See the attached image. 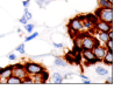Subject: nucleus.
<instances>
[{
  "instance_id": "obj_1",
  "label": "nucleus",
  "mask_w": 121,
  "mask_h": 103,
  "mask_svg": "<svg viewBox=\"0 0 121 103\" xmlns=\"http://www.w3.org/2000/svg\"><path fill=\"white\" fill-rule=\"evenodd\" d=\"M80 35V42H79V47L80 49H93L95 46H99L100 42L94 38L90 35L89 33H79Z\"/></svg>"
},
{
  "instance_id": "obj_2",
  "label": "nucleus",
  "mask_w": 121,
  "mask_h": 103,
  "mask_svg": "<svg viewBox=\"0 0 121 103\" xmlns=\"http://www.w3.org/2000/svg\"><path fill=\"white\" fill-rule=\"evenodd\" d=\"M94 15L97 16L98 20L105 21V22H108V24H113V8L98 7L97 11L94 12Z\"/></svg>"
},
{
  "instance_id": "obj_3",
  "label": "nucleus",
  "mask_w": 121,
  "mask_h": 103,
  "mask_svg": "<svg viewBox=\"0 0 121 103\" xmlns=\"http://www.w3.org/2000/svg\"><path fill=\"white\" fill-rule=\"evenodd\" d=\"M23 67L26 69V72L28 75H34V74H40L44 70L45 68L37 62H33V61H26L23 63Z\"/></svg>"
},
{
  "instance_id": "obj_4",
  "label": "nucleus",
  "mask_w": 121,
  "mask_h": 103,
  "mask_svg": "<svg viewBox=\"0 0 121 103\" xmlns=\"http://www.w3.org/2000/svg\"><path fill=\"white\" fill-rule=\"evenodd\" d=\"M69 28L71 29V32H73L77 35H78L80 32H83V21L79 19V16H76V18L70 20V22H69Z\"/></svg>"
},
{
  "instance_id": "obj_5",
  "label": "nucleus",
  "mask_w": 121,
  "mask_h": 103,
  "mask_svg": "<svg viewBox=\"0 0 121 103\" xmlns=\"http://www.w3.org/2000/svg\"><path fill=\"white\" fill-rule=\"evenodd\" d=\"M82 56L86 61V63H89V64H94V63L99 62L97 60V58L94 56L92 49H82Z\"/></svg>"
},
{
  "instance_id": "obj_6",
  "label": "nucleus",
  "mask_w": 121,
  "mask_h": 103,
  "mask_svg": "<svg viewBox=\"0 0 121 103\" xmlns=\"http://www.w3.org/2000/svg\"><path fill=\"white\" fill-rule=\"evenodd\" d=\"M112 28H113V24H108V22L101 21V20H98L94 24V29L99 30V32H108Z\"/></svg>"
},
{
  "instance_id": "obj_7",
  "label": "nucleus",
  "mask_w": 121,
  "mask_h": 103,
  "mask_svg": "<svg viewBox=\"0 0 121 103\" xmlns=\"http://www.w3.org/2000/svg\"><path fill=\"white\" fill-rule=\"evenodd\" d=\"M106 50H107V49L105 48V46H101V44L95 46V47L92 49V52H93L94 56L97 58L98 61H101V60H103V58L105 56V54H106Z\"/></svg>"
},
{
  "instance_id": "obj_8",
  "label": "nucleus",
  "mask_w": 121,
  "mask_h": 103,
  "mask_svg": "<svg viewBox=\"0 0 121 103\" xmlns=\"http://www.w3.org/2000/svg\"><path fill=\"white\" fill-rule=\"evenodd\" d=\"M12 75H14V76L21 78V80H23L28 74L26 72L25 67H13V73H12Z\"/></svg>"
},
{
  "instance_id": "obj_9",
  "label": "nucleus",
  "mask_w": 121,
  "mask_h": 103,
  "mask_svg": "<svg viewBox=\"0 0 121 103\" xmlns=\"http://www.w3.org/2000/svg\"><path fill=\"white\" fill-rule=\"evenodd\" d=\"M103 63L105 66H112L113 64V50H106V54L105 56L103 58Z\"/></svg>"
},
{
  "instance_id": "obj_10",
  "label": "nucleus",
  "mask_w": 121,
  "mask_h": 103,
  "mask_svg": "<svg viewBox=\"0 0 121 103\" xmlns=\"http://www.w3.org/2000/svg\"><path fill=\"white\" fill-rule=\"evenodd\" d=\"M12 73H13V66H7L5 68H0V77L8 78L9 76H12Z\"/></svg>"
},
{
  "instance_id": "obj_11",
  "label": "nucleus",
  "mask_w": 121,
  "mask_h": 103,
  "mask_svg": "<svg viewBox=\"0 0 121 103\" xmlns=\"http://www.w3.org/2000/svg\"><path fill=\"white\" fill-rule=\"evenodd\" d=\"M99 42H103V44H105L106 41L109 39L108 38V34H107V32H99L98 30V33H97V38H95Z\"/></svg>"
},
{
  "instance_id": "obj_12",
  "label": "nucleus",
  "mask_w": 121,
  "mask_h": 103,
  "mask_svg": "<svg viewBox=\"0 0 121 103\" xmlns=\"http://www.w3.org/2000/svg\"><path fill=\"white\" fill-rule=\"evenodd\" d=\"M7 84H22V80L14 76V75H12L7 78Z\"/></svg>"
},
{
  "instance_id": "obj_13",
  "label": "nucleus",
  "mask_w": 121,
  "mask_h": 103,
  "mask_svg": "<svg viewBox=\"0 0 121 103\" xmlns=\"http://www.w3.org/2000/svg\"><path fill=\"white\" fill-rule=\"evenodd\" d=\"M51 78H52V82H54V83H56V84H60V83L63 82V76H62L60 73H57V72L52 73Z\"/></svg>"
},
{
  "instance_id": "obj_14",
  "label": "nucleus",
  "mask_w": 121,
  "mask_h": 103,
  "mask_svg": "<svg viewBox=\"0 0 121 103\" xmlns=\"http://www.w3.org/2000/svg\"><path fill=\"white\" fill-rule=\"evenodd\" d=\"M98 7L101 8H113V4L108 0H98Z\"/></svg>"
},
{
  "instance_id": "obj_15",
  "label": "nucleus",
  "mask_w": 121,
  "mask_h": 103,
  "mask_svg": "<svg viewBox=\"0 0 121 103\" xmlns=\"http://www.w3.org/2000/svg\"><path fill=\"white\" fill-rule=\"evenodd\" d=\"M93 28H94V25L91 22L89 19H86V16H85V19L83 20V29L90 30V29H93Z\"/></svg>"
},
{
  "instance_id": "obj_16",
  "label": "nucleus",
  "mask_w": 121,
  "mask_h": 103,
  "mask_svg": "<svg viewBox=\"0 0 121 103\" xmlns=\"http://www.w3.org/2000/svg\"><path fill=\"white\" fill-rule=\"evenodd\" d=\"M31 78H33V83H36V84L44 83V82H43V80H42L41 74H34V75H31Z\"/></svg>"
},
{
  "instance_id": "obj_17",
  "label": "nucleus",
  "mask_w": 121,
  "mask_h": 103,
  "mask_svg": "<svg viewBox=\"0 0 121 103\" xmlns=\"http://www.w3.org/2000/svg\"><path fill=\"white\" fill-rule=\"evenodd\" d=\"M95 72H97V74H98L99 76H105V75L108 74V70L106 69L105 67H100V66L95 67Z\"/></svg>"
},
{
  "instance_id": "obj_18",
  "label": "nucleus",
  "mask_w": 121,
  "mask_h": 103,
  "mask_svg": "<svg viewBox=\"0 0 121 103\" xmlns=\"http://www.w3.org/2000/svg\"><path fill=\"white\" fill-rule=\"evenodd\" d=\"M54 63H55V66H57V67H65V66H66V62L62 59V58H58V56L55 59Z\"/></svg>"
},
{
  "instance_id": "obj_19",
  "label": "nucleus",
  "mask_w": 121,
  "mask_h": 103,
  "mask_svg": "<svg viewBox=\"0 0 121 103\" xmlns=\"http://www.w3.org/2000/svg\"><path fill=\"white\" fill-rule=\"evenodd\" d=\"M15 52L20 53L21 55H25V54H26V50H25V44H19V46H17V47L15 48Z\"/></svg>"
},
{
  "instance_id": "obj_20",
  "label": "nucleus",
  "mask_w": 121,
  "mask_h": 103,
  "mask_svg": "<svg viewBox=\"0 0 121 103\" xmlns=\"http://www.w3.org/2000/svg\"><path fill=\"white\" fill-rule=\"evenodd\" d=\"M37 36H39V33H37V32L30 33V35H28V36L25 39V42H29V41H31L33 39H35V38H37Z\"/></svg>"
},
{
  "instance_id": "obj_21",
  "label": "nucleus",
  "mask_w": 121,
  "mask_h": 103,
  "mask_svg": "<svg viewBox=\"0 0 121 103\" xmlns=\"http://www.w3.org/2000/svg\"><path fill=\"white\" fill-rule=\"evenodd\" d=\"M105 48L108 50H113V39H108L105 42Z\"/></svg>"
},
{
  "instance_id": "obj_22",
  "label": "nucleus",
  "mask_w": 121,
  "mask_h": 103,
  "mask_svg": "<svg viewBox=\"0 0 121 103\" xmlns=\"http://www.w3.org/2000/svg\"><path fill=\"white\" fill-rule=\"evenodd\" d=\"M23 26H25V29H26V32H27L28 34L33 33V29L35 28V26H34L33 24H26V25H23Z\"/></svg>"
},
{
  "instance_id": "obj_23",
  "label": "nucleus",
  "mask_w": 121,
  "mask_h": 103,
  "mask_svg": "<svg viewBox=\"0 0 121 103\" xmlns=\"http://www.w3.org/2000/svg\"><path fill=\"white\" fill-rule=\"evenodd\" d=\"M41 74V76H42V80H43V82H47L48 81V78H49V76H50V74H49V72L47 70V69H44L42 73H40Z\"/></svg>"
},
{
  "instance_id": "obj_24",
  "label": "nucleus",
  "mask_w": 121,
  "mask_h": 103,
  "mask_svg": "<svg viewBox=\"0 0 121 103\" xmlns=\"http://www.w3.org/2000/svg\"><path fill=\"white\" fill-rule=\"evenodd\" d=\"M33 83V78L31 75H27L23 80H22V84H31Z\"/></svg>"
},
{
  "instance_id": "obj_25",
  "label": "nucleus",
  "mask_w": 121,
  "mask_h": 103,
  "mask_svg": "<svg viewBox=\"0 0 121 103\" xmlns=\"http://www.w3.org/2000/svg\"><path fill=\"white\" fill-rule=\"evenodd\" d=\"M23 15H25V18H26L27 20H31V18H33L31 13L29 12V10H28V7H25V11H23Z\"/></svg>"
},
{
  "instance_id": "obj_26",
  "label": "nucleus",
  "mask_w": 121,
  "mask_h": 103,
  "mask_svg": "<svg viewBox=\"0 0 121 103\" xmlns=\"http://www.w3.org/2000/svg\"><path fill=\"white\" fill-rule=\"evenodd\" d=\"M80 78L83 80V82H84L85 84H91V81L89 80V77H87V76H85V75H83V74H82V75H80Z\"/></svg>"
},
{
  "instance_id": "obj_27",
  "label": "nucleus",
  "mask_w": 121,
  "mask_h": 103,
  "mask_svg": "<svg viewBox=\"0 0 121 103\" xmlns=\"http://www.w3.org/2000/svg\"><path fill=\"white\" fill-rule=\"evenodd\" d=\"M19 22H20V24H22V25H26V24H28V20L25 18V15H22V16L19 19Z\"/></svg>"
},
{
  "instance_id": "obj_28",
  "label": "nucleus",
  "mask_w": 121,
  "mask_h": 103,
  "mask_svg": "<svg viewBox=\"0 0 121 103\" xmlns=\"http://www.w3.org/2000/svg\"><path fill=\"white\" fill-rule=\"evenodd\" d=\"M8 60L9 61H15L16 60V55H15V53H11V54H8Z\"/></svg>"
},
{
  "instance_id": "obj_29",
  "label": "nucleus",
  "mask_w": 121,
  "mask_h": 103,
  "mask_svg": "<svg viewBox=\"0 0 121 103\" xmlns=\"http://www.w3.org/2000/svg\"><path fill=\"white\" fill-rule=\"evenodd\" d=\"M0 84H7V78L6 77H0Z\"/></svg>"
},
{
  "instance_id": "obj_30",
  "label": "nucleus",
  "mask_w": 121,
  "mask_h": 103,
  "mask_svg": "<svg viewBox=\"0 0 121 103\" xmlns=\"http://www.w3.org/2000/svg\"><path fill=\"white\" fill-rule=\"evenodd\" d=\"M30 4V0H25V1H22V5H23V7H28Z\"/></svg>"
},
{
  "instance_id": "obj_31",
  "label": "nucleus",
  "mask_w": 121,
  "mask_h": 103,
  "mask_svg": "<svg viewBox=\"0 0 121 103\" xmlns=\"http://www.w3.org/2000/svg\"><path fill=\"white\" fill-rule=\"evenodd\" d=\"M54 47H56V48H63L64 47V44H56V42H54Z\"/></svg>"
},
{
  "instance_id": "obj_32",
  "label": "nucleus",
  "mask_w": 121,
  "mask_h": 103,
  "mask_svg": "<svg viewBox=\"0 0 121 103\" xmlns=\"http://www.w3.org/2000/svg\"><path fill=\"white\" fill-rule=\"evenodd\" d=\"M106 83H109V84H112V83H113V76H108V78H107Z\"/></svg>"
},
{
  "instance_id": "obj_33",
  "label": "nucleus",
  "mask_w": 121,
  "mask_h": 103,
  "mask_svg": "<svg viewBox=\"0 0 121 103\" xmlns=\"http://www.w3.org/2000/svg\"><path fill=\"white\" fill-rule=\"evenodd\" d=\"M108 1H109V2H112V4H113V0H108Z\"/></svg>"
},
{
  "instance_id": "obj_34",
  "label": "nucleus",
  "mask_w": 121,
  "mask_h": 103,
  "mask_svg": "<svg viewBox=\"0 0 121 103\" xmlns=\"http://www.w3.org/2000/svg\"><path fill=\"white\" fill-rule=\"evenodd\" d=\"M0 68H1V67H0Z\"/></svg>"
}]
</instances>
